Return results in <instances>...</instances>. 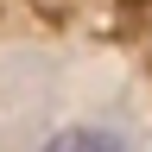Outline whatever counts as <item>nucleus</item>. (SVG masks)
<instances>
[{
  "label": "nucleus",
  "mask_w": 152,
  "mask_h": 152,
  "mask_svg": "<svg viewBox=\"0 0 152 152\" xmlns=\"http://www.w3.org/2000/svg\"><path fill=\"white\" fill-rule=\"evenodd\" d=\"M38 152H127V140L114 127H95V121H76V127H57Z\"/></svg>",
  "instance_id": "nucleus-1"
}]
</instances>
